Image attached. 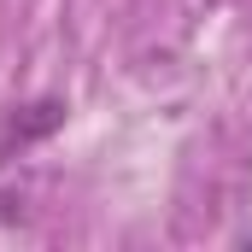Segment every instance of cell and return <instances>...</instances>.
Returning <instances> with one entry per match:
<instances>
[{
  "label": "cell",
  "mask_w": 252,
  "mask_h": 252,
  "mask_svg": "<svg viewBox=\"0 0 252 252\" xmlns=\"http://www.w3.org/2000/svg\"><path fill=\"white\" fill-rule=\"evenodd\" d=\"M53 129H64V100H30V106L12 112L6 147H35V141H47Z\"/></svg>",
  "instance_id": "obj_1"
}]
</instances>
